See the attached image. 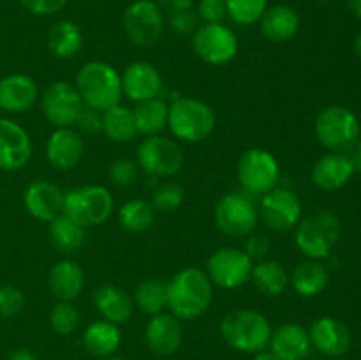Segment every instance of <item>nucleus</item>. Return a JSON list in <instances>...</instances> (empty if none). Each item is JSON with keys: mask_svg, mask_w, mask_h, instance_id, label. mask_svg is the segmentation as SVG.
I'll use <instances>...</instances> for the list:
<instances>
[{"mask_svg": "<svg viewBox=\"0 0 361 360\" xmlns=\"http://www.w3.org/2000/svg\"><path fill=\"white\" fill-rule=\"evenodd\" d=\"M316 136L328 150L342 154L358 143L360 122L345 106H328L316 119Z\"/></svg>", "mask_w": 361, "mask_h": 360, "instance_id": "nucleus-7", "label": "nucleus"}, {"mask_svg": "<svg viewBox=\"0 0 361 360\" xmlns=\"http://www.w3.org/2000/svg\"><path fill=\"white\" fill-rule=\"evenodd\" d=\"M102 133L115 143H129L137 136L133 108L115 104L102 112Z\"/></svg>", "mask_w": 361, "mask_h": 360, "instance_id": "nucleus-33", "label": "nucleus"}, {"mask_svg": "<svg viewBox=\"0 0 361 360\" xmlns=\"http://www.w3.org/2000/svg\"><path fill=\"white\" fill-rule=\"evenodd\" d=\"M83 48V32L71 20H60L49 28L48 49L56 59H73Z\"/></svg>", "mask_w": 361, "mask_h": 360, "instance_id": "nucleus-31", "label": "nucleus"}, {"mask_svg": "<svg viewBox=\"0 0 361 360\" xmlns=\"http://www.w3.org/2000/svg\"><path fill=\"white\" fill-rule=\"evenodd\" d=\"M122 90L136 104L159 97L162 90L161 73L154 64L145 60L129 64L122 74Z\"/></svg>", "mask_w": 361, "mask_h": 360, "instance_id": "nucleus-20", "label": "nucleus"}, {"mask_svg": "<svg viewBox=\"0 0 361 360\" xmlns=\"http://www.w3.org/2000/svg\"><path fill=\"white\" fill-rule=\"evenodd\" d=\"M328 279H330V274L326 267L319 260H310V258L296 265L289 275L293 289L300 296H307V299L323 293L328 286Z\"/></svg>", "mask_w": 361, "mask_h": 360, "instance_id": "nucleus-30", "label": "nucleus"}, {"mask_svg": "<svg viewBox=\"0 0 361 360\" xmlns=\"http://www.w3.org/2000/svg\"><path fill=\"white\" fill-rule=\"evenodd\" d=\"M214 299V284L201 268H183L168 282V309L178 320L204 314Z\"/></svg>", "mask_w": 361, "mask_h": 360, "instance_id": "nucleus-1", "label": "nucleus"}, {"mask_svg": "<svg viewBox=\"0 0 361 360\" xmlns=\"http://www.w3.org/2000/svg\"><path fill=\"white\" fill-rule=\"evenodd\" d=\"M48 239L59 253L73 254L87 242V228L62 212L48 222Z\"/></svg>", "mask_w": 361, "mask_h": 360, "instance_id": "nucleus-28", "label": "nucleus"}, {"mask_svg": "<svg viewBox=\"0 0 361 360\" xmlns=\"http://www.w3.org/2000/svg\"><path fill=\"white\" fill-rule=\"evenodd\" d=\"M154 219L155 208L147 200H129L118 210L120 226L129 233H145L152 228Z\"/></svg>", "mask_w": 361, "mask_h": 360, "instance_id": "nucleus-36", "label": "nucleus"}, {"mask_svg": "<svg viewBox=\"0 0 361 360\" xmlns=\"http://www.w3.org/2000/svg\"><path fill=\"white\" fill-rule=\"evenodd\" d=\"M270 251V240L264 235H252L250 233L249 239L245 242V253L249 254L252 260H263L267 253Z\"/></svg>", "mask_w": 361, "mask_h": 360, "instance_id": "nucleus-46", "label": "nucleus"}, {"mask_svg": "<svg viewBox=\"0 0 361 360\" xmlns=\"http://www.w3.org/2000/svg\"><path fill=\"white\" fill-rule=\"evenodd\" d=\"M134 307L141 313L154 316L168 307V282L161 279H145L134 289Z\"/></svg>", "mask_w": 361, "mask_h": 360, "instance_id": "nucleus-35", "label": "nucleus"}, {"mask_svg": "<svg viewBox=\"0 0 361 360\" xmlns=\"http://www.w3.org/2000/svg\"><path fill=\"white\" fill-rule=\"evenodd\" d=\"M358 143H360V147H358V152H360V157H361V136H360V140H358Z\"/></svg>", "mask_w": 361, "mask_h": 360, "instance_id": "nucleus-53", "label": "nucleus"}, {"mask_svg": "<svg viewBox=\"0 0 361 360\" xmlns=\"http://www.w3.org/2000/svg\"><path fill=\"white\" fill-rule=\"evenodd\" d=\"M355 161L345 154L323 155L312 168V182L323 191H337L351 180Z\"/></svg>", "mask_w": 361, "mask_h": 360, "instance_id": "nucleus-24", "label": "nucleus"}, {"mask_svg": "<svg viewBox=\"0 0 361 360\" xmlns=\"http://www.w3.org/2000/svg\"><path fill=\"white\" fill-rule=\"evenodd\" d=\"M214 219L224 235L249 236L256 229L259 212L247 193H229L215 205Z\"/></svg>", "mask_w": 361, "mask_h": 360, "instance_id": "nucleus-9", "label": "nucleus"}, {"mask_svg": "<svg viewBox=\"0 0 361 360\" xmlns=\"http://www.w3.org/2000/svg\"><path fill=\"white\" fill-rule=\"evenodd\" d=\"M137 166L147 175L152 176H173L182 169L183 150L175 140L157 134L147 136L140 143L136 152Z\"/></svg>", "mask_w": 361, "mask_h": 360, "instance_id": "nucleus-12", "label": "nucleus"}, {"mask_svg": "<svg viewBox=\"0 0 361 360\" xmlns=\"http://www.w3.org/2000/svg\"><path fill=\"white\" fill-rule=\"evenodd\" d=\"M48 286L59 300L73 302L85 286L83 268L73 260L56 261L48 274Z\"/></svg>", "mask_w": 361, "mask_h": 360, "instance_id": "nucleus-27", "label": "nucleus"}, {"mask_svg": "<svg viewBox=\"0 0 361 360\" xmlns=\"http://www.w3.org/2000/svg\"><path fill=\"white\" fill-rule=\"evenodd\" d=\"M226 9L235 23L254 25L259 23L268 9V0H226Z\"/></svg>", "mask_w": 361, "mask_h": 360, "instance_id": "nucleus-37", "label": "nucleus"}, {"mask_svg": "<svg viewBox=\"0 0 361 360\" xmlns=\"http://www.w3.org/2000/svg\"><path fill=\"white\" fill-rule=\"evenodd\" d=\"M268 348L282 360H303L310 353L309 330L298 323H282L271 330Z\"/></svg>", "mask_w": 361, "mask_h": 360, "instance_id": "nucleus-23", "label": "nucleus"}, {"mask_svg": "<svg viewBox=\"0 0 361 360\" xmlns=\"http://www.w3.org/2000/svg\"><path fill=\"white\" fill-rule=\"evenodd\" d=\"M122 344V332L118 325L106 320H97L87 327L83 334V346L90 355L108 359Z\"/></svg>", "mask_w": 361, "mask_h": 360, "instance_id": "nucleus-29", "label": "nucleus"}, {"mask_svg": "<svg viewBox=\"0 0 361 360\" xmlns=\"http://www.w3.org/2000/svg\"><path fill=\"white\" fill-rule=\"evenodd\" d=\"M348 6L351 9V13L361 20V0H348Z\"/></svg>", "mask_w": 361, "mask_h": 360, "instance_id": "nucleus-50", "label": "nucleus"}, {"mask_svg": "<svg viewBox=\"0 0 361 360\" xmlns=\"http://www.w3.org/2000/svg\"><path fill=\"white\" fill-rule=\"evenodd\" d=\"M317 2H328V0H317Z\"/></svg>", "mask_w": 361, "mask_h": 360, "instance_id": "nucleus-54", "label": "nucleus"}, {"mask_svg": "<svg viewBox=\"0 0 361 360\" xmlns=\"http://www.w3.org/2000/svg\"><path fill=\"white\" fill-rule=\"evenodd\" d=\"M76 88L85 106L106 112L122 99V74L108 62L90 60L76 74Z\"/></svg>", "mask_w": 361, "mask_h": 360, "instance_id": "nucleus-2", "label": "nucleus"}, {"mask_svg": "<svg viewBox=\"0 0 361 360\" xmlns=\"http://www.w3.org/2000/svg\"><path fill=\"white\" fill-rule=\"evenodd\" d=\"M25 304H27L25 293L21 292L18 286H0V320H7V318L16 316L18 313L23 311Z\"/></svg>", "mask_w": 361, "mask_h": 360, "instance_id": "nucleus-40", "label": "nucleus"}, {"mask_svg": "<svg viewBox=\"0 0 361 360\" xmlns=\"http://www.w3.org/2000/svg\"><path fill=\"white\" fill-rule=\"evenodd\" d=\"M185 200V189L180 184L168 182L162 184L161 187L154 191L152 196V207L159 212H175L176 208L182 207Z\"/></svg>", "mask_w": 361, "mask_h": 360, "instance_id": "nucleus-39", "label": "nucleus"}, {"mask_svg": "<svg viewBox=\"0 0 361 360\" xmlns=\"http://www.w3.org/2000/svg\"><path fill=\"white\" fill-rule=\"evenodd\" d=\"M94 306L102 320L115 325L127 323L134 314V302L123 289L113 284L99 286L94 293Z\"/></svg>", "mask_w": 361, "mask_h": 360, "instance_id": "nucleus-26", "label": "nucleus"}, {"mask_svg": "<svg viewBox=\"0 0 361 360\" xmlns=\"http://www.w3.org/2000/svg\"><path fill=\"white\" fill-rule=\"evenodd\" d=\"M123 32L134 46L148 48L161 39L164 32V13L152 0H136L122 16Z\"/></svg>", "mask_w": 361, "mask_h": 360, "instance_id": "nucleus-10", "label": "nucleus"}, {"mask_svg": "<svg viewBox=\"0 0 361 360\" xmlns=\"http://www.w3.org/2000/svg\"><path fill=\"white\" fill-rule=\"evenodd\" d=\"M85 154L83 138L73 127H59L46 141V159L59 172H71Z\"/></svg>", "mask_w": 361, "mask_h": 360, "instance_id": "nucleus-18", "label": "nucleus"}, {"mask_svg": "<svg viewBox=\"0 0 361 360\" xmlns=\"http://www.w3.org/2000/svg\"><path fill=\"white\" fill-rule=\"evenodd\" d=\"M259 217L271 232H291L302 221V201L286 187H275L263 194L259 203Z\"/></svg>", "mask_w": 361, "mask_h": 360, "instance_id": "nucleus-15", "label": "nucleus"}, {"mask_svg": "<svg viewBox=\"0 0 361 360\" xmlns=\"http://www.w3.org/2000/svg\"><path fill=\"white\" fill-rule=\"evenodd\" d=\"M104 360H129V359H123V356H108Z\"/></svg>", "mask_w": 361, "mask_h": 360, "instance_id": "nucleus-52", "label": "nucleus"}, {"mask_svg": "<svg viewBox=\"0 0 361 360\" xmlns=\"http://www.w3.org/2000/svg\"><path fill=\"white\" fill-rule=\"evenodd\" d=\"M134 124H136L137 134L145 136H157L168 127L169 104L162 99H148V101L137 102L133 109Z\"/></svg>", "mask_w": 361, "mask_h": 360, "instance_id": "nucleus-32", "label": "nucleus"}, {"mask_svg": "<svg viewBox=\"0 0 361 360\" xmlns=\"http://www.w3.org/2000/svg\"><path fill=\"white\" fill-rule=\"evenodd\" d=\"M49 325L59 335H71L80 327V313L69 300H59L49 311Z\"/></svg>", "mask_w": 361, "mask_h": 360, "instance_id": "nucleus-38", "label": "nucleus"}, {"mask_svg": "<svg viewBox=\"0 0 361 360\" xmlns=\"http://www.w3.org/2000/svg\"><path fill=\"white\" fill-rule=\"evenodd\" d=\"M310 344L326 356H342L351 348V332L335 318L323 316L312 323L309 330Z\"/></svg>", "mask_w": 361, "mask_h": 360, "instance_id": "nucleus-21", "label": "nucleus"}, {"mask_svg": "<svg viewBox=\"0 0 361 360\" xmlns=\"http://www.w3.org/2000/svg\"><path fill=\"white\" fill-rule=\"evenodd\" d=\"M261 32L271 42H286L300 30V14L288 4H277L264 11L259 20Z\"/></svg>", "mask_w": 361, "mask_h": 360, "instance_id": "nucleus-25", "label": "nucleus"}, {"mask_svg": "<svg viewBox=\"0 0 361 360\" xmlns=\"http://www.w3.org/2000/svg\"><path fill=\"white\" fill-rule=\"evenodd\" d=\"M240 186L247 194H267L275 189L281 179L277 157L267 148H249L236 166Z\"/></svg>", "mask_w": 361, "mask_h": 360, "instance_id": "nucleus-8", "label": "nucleus"}, {"mask_svg": "<svg viewBox=\"0 0 361 360\" xmlns=\"http://www.w3.org/2000/svg\"><path fill=\"white\" fill-rule=\"evenodd\" d=\"M76 126H80V129L85 133H99L102 131V112L85 106Z\"/></svg>", "mask_w": 361, "mask_h": 360, "instance_id": "nucleus-45", "label": "nucleus"}, {"mask_svg": "<svg viewBox=\"0 0 361 360\" xmlns=\"http://www.w3.org/2000/svg\"><path fill=\"white\" fill-rule=\"evenodd\" d=\"M169 25H171V28L176 34H190V32H194L197 28L196 14L192 13V9L169 13Z\"/></svg>", "mask_w": 361, "mask_h": 360, "instance_id": "nucleus-44", "label": "nucleus"}, {"mask_svg": "<svg viewBox=\"0 0 361 360\" xmlns=\"http://www.w3.org/2000/svg\"><path fill=\"white\" fill-rule=\"evenodd\" d=\"M115 200L104 186L74 187L63 198V214L73 217L85 228L104 224L113 214Z\"/></svg>", "mask_w": 361, "mask_h": 360, "instance_id": "nucleus-6", "label": "nucleus"}, {"mask_svg": "<svg viewBox=\"0 0 361 360\" xmlns=\"http://www.w3.org/2000/svg\"><path fill=\"white\" fill-rule=\"evenodd\" d=\"M250 279L254 286L267 296L282 295L289 284V274L275 260H259V263L252 267Z\"/></svg>", "mask_w": 361, "mask_h": 360, "instance_id": "nucleus-34", "label": "nucleus"}, {"mask_svg": "<svg viewBox=\"0 0 361 360\" xmlns=\"http://www.w3.org/2000/svg\"><path fill=\"white\" fill-rule=\"evenodd\" d=\"M254 260L242 249L236 247H219L208 258L207 275L212 284L219 288L235 289L245 284L252 274Z\"/></svg>", "mask_w": 361, "mask_h": 360, "instance_id": "nucleus-14", "label": "nucleus"}, {"mask_svg": "<svg viewBox=\"0 0 361 360\" xmlns=\"http://www.w3.org/2000/svg\"><path fill=\"white\" fill-rule=\"evenodd\" d=\"M39 99V87L27 74L0 78V108L9 113L28 112Z\"/></svg>", "mask_w": 361, "mask_h": 360, "instance_id": "nucleus-22", "label": "nucleus"}, {"mask_svg": "<svg viewBox=\"0 0 361 360\" xmlns=\"http://www.w3.org/2000/svg\"><path fill=\"white\" fill-rule=\"evenodd\" d=\"M18 2L35 16H51L60 13L69 0H18Z\"/></svg>", "mask_w": 361, "mask_h": 360, "instance_id": "nucleus-43", "label": "nucleus"}, {"mask_svg": "<svg viewBox=\"0 0 361 360\" xmlns=\"http://www.w3.org/2000/svg\"><path fill=\"white\" fill-rule=\"evenodd\" d=\"M355 52H356V55L361 59V32L358 34V37L355 39Z\"/></svg>", "mask_w": 361, "mask_h": 360, "instance_id": "nucleus-51", "label": "nucleus"}, {"mask_svg": "<svg viewBox=\"0 0 361 360\" xmlns=\"http://www.w3.org/2000/svg\"><path fill=\"white\" fill-rule=\"evenodd\" d=\"M7 360H39V359L34 352H30V349L18 348L14 349L13 353H9Z\"/></svg>", "mask_w": 361, "mask_h": 360, "instance_id": "nucleus-48", "label": "nucleus"}, {"mask_svg": "<svg viewBox=\"0 0 361 360\" xmlns=\"http://www.w3.org/2000/svg\"><path fill=\"white\" fill-rule=\"evenodd\" d=\"M145 341L154 355H175L183 341L182 320L173 316L171 313H164V311L154 314L145 328Z\"/></svg>", "mask_w": 361, "mask_h": 360, "instance_id": "nucleus-17", "label": "nucleus"}, {"mask_svg": "<svg viewBox=\"0 0 361 360\" xmlns=\"http://www.w3.org/2000/svg\"><path fill=\"white\" fill-rule=\"evenodd\" d=\"M217 116L212 106L194 97H180L169 104L168 127L173 136L187 143L207 140L215 129Z\"/></svg>", "mask_w": 361, "mask_h": 360, "instance_id": "nucleus-4", "label": "nucleus"}, {"mask_svg": "<svg viewBox=\"0 0 361 360\" xmlns=\"http://www.w3.org/2000/svg\"><path fill=\"white\" fill-rule=\"evenodd\" d=\"M342 226L335 214L328 210L314 212L296 226V247L310 260H323L330 256L331 249L338 242Z\"/></svg>", "mask_w": 361, "mask_h": 360, "instance_id": "nucleus-5", "label": "nucleus"}, {"mask_svg": "<svg viewBox=\"0 0 361 360\" xmlns=\"http://www.w3.org/2000/svg\"><path fill=\"white\" fill-rule=\"evenodd\" d=\"M271 325L264 314L252 309H236L226 314L221 321V335L233 349L242 353H256L268 348Z\"/></svg>", "mask_w": 361, "mask_h": 360, "instance_id": "nucleus-3", "label": "nucleus"}, {"mask_svg": "<svg viewBox=\"0 0 361 360\" xmlns=\"http://www.w3.org/2000/svg\"><path fill=\"white\" fill-rule=\"evenodd\" d=\"M32 157V140L27 131L11 119H0V169L16 172Z\"/></svg>", "mask_w": 361, "mask_h": 360, "instance_id": "nucleus-16", "label": "nucleus"}, {"mask_svg": "<svg viewBox=\"0 0 361 360\" xmlns=\"http://www.w3.org/2000/svg\"><path fill=\"white\" fill-rule=\"evenodd\" d=\"M66 193L48 180L37 179L27 186L23 193L25 208L32 217L49 222L63 212Z\"/></svg>", "mask_w": 361, "mask_h": 360, "instance_id": "nucleus-19", "label": "nucleus"}, {"mask_svg": "<svg viewBox=\"0 0 361 360\" xmlns=\"http://www.w3.org/2000/svg\"><path fill=\"white\" fill-rule=\"evenodd\" d=\"M164 9H168L169 13H175V11H187L192 9L194 0H159Z\"/></svg>", "mask_w": 361, "mask_h": 360, "instance_id": "nucleus-47", "label": "nucleus"}, {"mask_svg": "<svg viewBox=\"0 0 361 360\" xmlns=\"http://www.w3.org/2000/svg\"><path fill=\"white\" fill-rule=\"evenodd\" d=\"M137 162L130 159H116L109 166V179L116 187H129L136 180Z\"/></svg>", "mask_w": 361, "mask_h": 360, "instance_id": "nucleus-41", "label": "nucleus"}, {"mask_svg": "<svg viewBox=\"0 0 361 360\" xmlns=\"http://www.w3.org/2000/svg\"><path fill=\"white\" fill-rule=\"evenodd\" d=\"M197 16L204 23H222V20L228 16L226 0H200V4H197Z\"/></svg>", "mask_w": 361, "mask_h": 360, "instance_id": "nucleus-42", "label": "nucleus"}, {"mask_svg": "<svg viewBox=\"0 0 361 360\" xmlns=\"http://www.w3.org/2000/svg\"><path fill=\"white\" fill-rule=\"evenodd\" d=\"M194 53L210 66H224L238 55L240 42L235 32L224 23H204L194 30Z\"/></svg>", "mask_w": 361, "mask_h": 360, "instance_id": "nucleus-11", "label": "nucleus"}, {"mask_svg": "<svg viewBox=\"0 0 361 360\" xmlns=\"http://www.w3.org/2000/svg\"><path fill=\"white\" fill-rule=\"evenodd\" d=\"M254 360H282V359L279 355H275L270 348H267L263 349V352L256 353V355H254Z\"/></svg>", "mask_w": 361, "mask_h": 360, "instance_id": "nucleus-49", "label": "nucleus"}, {"mask_svg": "<svg viewBox=\"0 0 361 360\" xmlns=\"http://www.w3.org/2000/svg\"><path fill=\"white\" fill-rule=\"evenodd\" d=\"M85 102L76 85L69 81H53L41 95V109L44 119L55 129L76 126Z\"/></svg>", "mask_w": 361, "mask_h": 360, "instance_id": "nucleus-13", "label": "nucleus"}, {"mask_svg": "<svg viewBox=\"0 0 361 360\" xmlns=\"http://www.w3.org/2000/svg\"><path fill=\"white\" fill-rule=\"evenodd\" d=\"M337 360H348V359H337Z\"/></svg>", "mask_w": 361, "mask_h": 360, "instance_id": "nucleus-55", "label": "nucleus"}]
</instances>
